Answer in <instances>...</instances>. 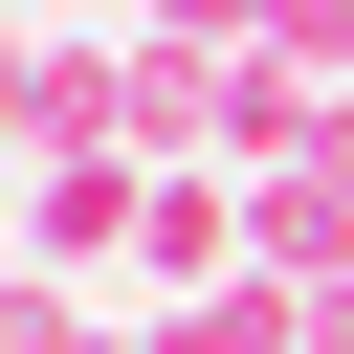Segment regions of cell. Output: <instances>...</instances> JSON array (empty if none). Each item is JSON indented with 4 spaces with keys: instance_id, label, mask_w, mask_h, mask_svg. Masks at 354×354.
Returning <instances> with one entry per match:
<instances>
[{
    "instance_id": "6da1fadb",
    "label": "cell",
    "mask_w": 354,
    "mask_h": 354,
    "mask_svg": "<svg viewBox=\"0 0 354 354\" xmlns=\"http://www.w3.org/2000/svg\"><path fill=\"white\" fill-rule=\"evenodd\" d=\"M133 221H155V155H44V177H22V266H44V288L133 266Z\"/></svg>"
},
{
    "instance_id": "7a4b0ae2",
    "label": "cell",
    "mask_w": 354,
    "mask_h": 354,
    "mask_svg": "<svg viewBox=\"0 0 354 354\" xmlns=\"http://www.w3.org/2000/svg\"><path fill=\"white\" fill-rule=\"evenodd\" d=\"M111 111H133V155H221L243 66H221V44H177V22H133V44H111Z\"/></svg>"
},
{
    "instance_id": "3957f363",
    "label": "cell",
    "mask_w": 354,
    "mask_h": 354,
    "mask_svg": "<svg viewBox=\"0 0 354 354\" xmlns=\"http://www.w3.org/2000/svg\"><path fill=\"white\" fill-rule=\"evenodd\" d=\"M44 155H133V111H111V44H22V177Z\"/></svg>"
},
{
    "instance_id": "277c9868",
    "label": "cell",
    "mask_w": 354,
    "mask_h": 354,
    "mask_svg": "<svg viewBox=\"0 0 354 354\" xmlns=\"http://www.w3.org/2000/svg\"><path fill=\"white\" fill-rule=\"evenodd\" d=\"M155 354H310V288H288V266H243V288H177V310H155Z\"/></svg>"
},
{
    "instance_id": "5b68a950",
    "label": "cell",
    "mask_w": 354,
    "mask_h": 354,
    "mask_svg": "<svg viewBox=\"0 0 354 354\" xmlns=\"http://www.w3.org/2000/svg\"><path fill=\"white\" fill-rule=\"evenodd\" d=\"M266 66H310V88H354V0H266Z\"/></svg>"
},
{
    "instance_id": "8992f818",
    "label": "cell",
    "mask_w": 354,
    "mask_h": 354,
    "mask_svg": "<svg viewBox=\"0 0 354 354\" xmlns=\"http://www.w3.org/2000/svg\"><path fill=\"white\" fill-rule=\"evenodd\" d=\"M22 354H155V332H111L88 288H44V266H22Z\"/></svg>"
}]
</instances>
